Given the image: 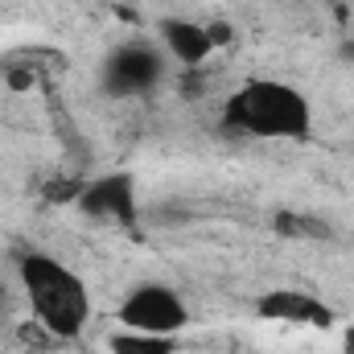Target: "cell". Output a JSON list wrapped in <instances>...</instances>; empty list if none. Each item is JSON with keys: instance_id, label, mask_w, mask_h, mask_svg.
Wrapping results in <instances>:
<instances>
[{"instance_id": "6da1fadb", "label": "cell", "mask_w": 354, "mask_h": 354, "mask_svg": "<svg viewBox=\"0 0 354 354\" xmlns=\"http://www.w3.org/2000/svg\"><path fill=\"white\" fill-rule=\"evenodd\" d=\"M17 280H21V292L33 309L37 330L46 338L71 342L87 330L91 288L71 264H62L58 256H46V252H25L17 264Z\"/></svg>"}, {"instance_id": "7a4b0ae2", "label": "cell", "mask_w": 354, "mask_h": 354, "mask_svg": "<svg viewBox=\"0 0 354 354\" xmlns=\"http://www.w3.org/2000/svg\"><path fill=\"white\" fill-rule=\"evenodd\" d=\"M223 128L252 140H288L301 145L313 136V107L305 91L284 79H252L223 103Z\"/></svg>"}, {"instance_id": "3957f363", "label": "cell", "mask_w": 354, "mask_h": 354, "mask_svg": "<svg viewBox=\"0 0 354 354\" xmlns=\"http://www.w3.org/2000/svg\"><path fill=\"white\" fill-rule=\"evenodd\" d=\"M120 326L177 338V334L189 326V305H185V297H181L177 288L149 280V284H140V288H132V292L124 297V305H120Z\"/></svg>"}, {"instance_id": "277c9868", "label": "cell", "mask_w": 354, "mask_h": 354, "mask_svg": "<svg viewBox=\"0 0 354 354\" xmlns=\"http://www.w3.org/2000/svg\"><path fill=\"white\" fill-rule=\"evenodd\" d=\"M161 79H165V50H157L149 41H128V46L111 50V58L103 66V87L120 99L149 95Z\"/></svg>"}, {"instance_id": "5b68a950", "label": "cell", "mask_w": 354, "mask_h": 354, "mask_svg": "<svg viewBox=\"0 0 354 354\" xmlns=\"http://www.w3.org/2000/svg\"><path fill=\"white\" fill-rule=\"evenodd\" d=\"M256 313L268 322H284V326H309V330H330L334 326V309L301 288H272L256 301Z\"/></svg>"}, {"instance_id": "8992f818", "label": "cell", "mask_w": 354, "mask_h": 354, "mask_svg": "<svg viewBox=\"0 0 354 354\" xmlns=\"http://www.w3.org/2000/svg\"><path fill=\"white\" fill-rule=\"evenodd\" d=\"M91 218H107V223H132L136 218V181L128 174H107L83 181V194L75 202Z\"/></svg>"}, {"instance_id": "52a82bcc", "label": "cell", "mask_w": 354, "mask_h": 354, "mask_svg": "<svg viewBox=\"0 0 354 354\" xmlns=\"http://www.w3.org/2000/svg\"><path fill=\"white\" fill-rule=\"evenodd\" d=\"M161 50H165V58H174L177 66L198 71L218 46L210 37V25H198V21H185V17H165L161 21Z\"/></svg>"}, {"instance_id": "ba28073f", "label": "cell", "mask_w": 354, "mask_h": 354, "mask_svg": "<svg viewBox=\"0 0 354 354\" xmlns=\"http://www.w3.org/2000/svg\"><path fill=\"white\" fill-rule=\"evenodd\" d=\"M107 354H177V338L120 326V330L107 334Z\"/></svg>"}, {"instance_id": "9c48e42d", "label": "cell", "mask_w": 354, "mask_h": 354, "mask_svg": "<svg viewBox=\"0 0 354 354\" xmlns=\"http://www.w3.org/2000/svg\"><path fill=\"white\" fill-rule=\"evenodd\" d=\"M276 231L288 235V239H330V223L313 218V214H280L276 218Z\"/></svg>"}]
</instances>
